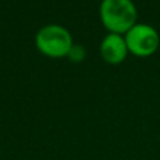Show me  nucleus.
Segmentation results:
<instances>
[{
  "instance_id": "nucleus-1",
  "label": "nucleus",
  "mask_w": 160,
  "mask_h": 160,
  "mask_svg": "<svg viewBox=\"0 0 160 160\" xmlns=\"http://www.w3.org/2000/svg\"><path fill=\"white\" fill-rule=\"evenodd\" d=\"M100 20L108 32L125 35L138 22V8L132 0H101Z\"/></svg>"
},
{
  "instance_id": "nucleus-2",
  "label": "nucleus",
  "mask_w": 160,
  "mask_h": 160,
  "mask_svg": "<svg viewBox=\"0 0 160 160\" xmlns=\"http://www.w3.org/2000/svg\"><path fill=\"white\" fill-rule=\"evenodd\" d=\"M35 47L44 56L52 59L66 58L73 47V37L68 28L59 24H48L35 35Z\"/></svg>"
},
{
  "instance_id": "nucleus-3",
  "label": "nucleus",
  "mask_w": 160,
  "mask_h": 160,
  "mask_svg": "<svg viewBox=\"0 0 160 160\" xmlns=\"http://www.w3.org/2000/svg\"><path fill=\"white\" fill-rule=\"evenodd\" d=\"M124 37L129 53L139 58L150 56L159 49L160 35L158 30L146 22H136Z\"/></svg>"
},
{
  "instance_id": "nucleus-4",
  "label": "nucleus",
  "mask_w": 160,
  "mask_h": 160,
  "mask_svg": "<svg viewBox=\"0 0 160 160\" xmlns=\"http://www.w3.org/2000/svg\"><path fill=\"white\" fill-rule=\"evenodd\" d=\"M128 53L129 51L125 42V37L121 34L108 32L100 44V55L110 65H119L125 61Z\"/></svg>"
},
{
  "instance_id": "nucleus-5",
  "label": "nucleus",
  "mask_w": 160,
  "mask_h": 160,
  "mask_svg": "<svg viewBox=\"0 0 160 160\" xmlns=\"http://www.w3.org/2000/svg\"><path fill=\"white\" fill-rule=\"evenodd\" d=\"M68 58L72 62H82L83 59L86 58V49L82 47V45H76L73 44V47L70 48L69 53H68Z\"/></svg>"
}]
</instances>
